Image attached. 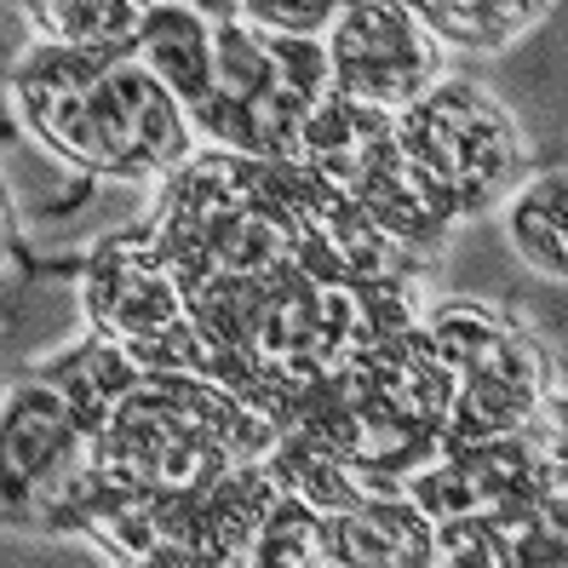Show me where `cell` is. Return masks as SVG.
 Wrapping results in <instances>:
<instances>
[{
  "label": "cell",
  "mask_w": 568,
  "mask_h": 568,
  "mask_svg": "<svg viewBox=\"0 0 568 568\" xmlns=\"http://www.w3.org/2000/svg\"><path fill=\"white\" fill-rule=\"evenodd\" d=\"M98 339V333H92ZM276 448V425L230 385L144 367L98 339V414L75 488L58 499L47 534H87L132 506H173L202 494L230 465L264 459Z\"/></svg>",
  "instance_id": "6da1fadb"
},
{
  "label": "cell",
  "mask_w": 568,
  "mask_h": 568,
  "mask_svg": "<svg viewBox=\"0 0 568 568\" xmlns=\"http://www.w3.org/2000/svg\"><path fill=\"white\" fill-rule=\"evenodd\" d=\"M12 110L29 139L87 179L161 184L195 155L184 104L139 52H81L36 36L12 70Z\"/></svg>",
  "instance_id": "7a4b0ae2"
},
{
  "label": "cell",
  "mask_w": 568,
  "mask_h": 568,
  "mask_svg": "<svg viewBox=\"0 0 568 568\" xmlns=\"http://www.w3.org/2000/svg\"><path fill=\"white\" fill-rule=\"evenodd\" d=\"M98 414V339L36 362L0 396V523L47 534L58 499L75 488Z\"/></svg>",
  "instance_id": "3957f363"
},
{
  "label": "cell",
  "mask_w": 568,
  "mask_h": 568,
  "mask_svg": "<svg viewBox=\"0 0 568 568\" xmlns=\"http://www.w3.org/2000/svg\"><path fill=\"white\" fill-rule=\"evenodd\" d=\"M322 92V36H282L247 18H213V92L195 115V139L253 161H293Z\"/></svg>",
  "instance_id": "277c9868"
},
{
  "label": "cell",
  "mask_w": 568,
  "mask_h": 568,
  "mask_svg": "<svg viewBox=\"0 0 568 568\" xmlns=\"http://www.w3.org/2000/svg\"><path fill=\"white\" fill-rule=\"evenodd\" d=\"M311 173H322L345 202L390 236L396 247H408L414 258H437L454 236V219L437 207V195L425 190L419 166L408 161L403 139H396V110H374V104H356V98L339 92H322L316 110L298 132V155Z\"/></svg>",
  "instance_id": "5b68a950"
},
{
  "label": "cell",
  "mask_w": 568,
  "mask_h": 568,
  "mask_svg": "<svg viewBox=\"0 0 568 568\" xmlns=\"http://www.w3.org/2000/svg\"><path fill=\"white\" fill-rule=\"evenodd\" d=\"M396 139L454 224L499 207L528 173L517 115L477 81H430L396 110Z\"/></svg>",
  "instance_id": "8992f818"
},
{
  "label": "cell",
  "mask_w": 568,
  "mask_h": 568,
  "mask_svg": "<svg viewBox=\"0 0 568 568\" xmlns=\"http://www.w3.org/2000/svg\"><path fill=\"white\" fill-rule=\"evenodd\" d=\"M419 322L430 333V345L443 351V362L454 367L448 448L517 430L562 396L551 356L511 316L477 305V298H443V305L419 311Z\"/></svg>",
  "instance_id": "52a82bcc"
},
{
  "label": "cell",
  "mask_w": 568,
  "mask_h": 568,
  "mask_svg": "<svg viewBox=\"0 0 568 568\" xmlns=\"http://www.w3.org/2000/svg\"><path fill=\"white\" fill-rule=\"evenodd\" d=\"M276 459H242L202 494L173 499V506H132L110 523H98L87 540L104 546L115 562H144V568H247L253 534L264 511L282 494Z\"/></svg>",
  "instance_id": "ba28073f"
},
{
  "label": "cell",
  "mask_w": 568,
  "mask_h": 568,
  "mask_svg": "<svg viewBox=\"0 0 568 568\" xmlns=\"http://www.w3.org/2000/svg\"><path fill=\"white\" fill-rule=\"evenodd\" d=\"M403 494L430 523L488 506H562V396L517 430L443 448L403 483Z\"/></svg>",
  "instance_id": "9c48e42d"
},
{
  "label": "cell",
  "mask_w": 568,
  "mask_h": 568,
  "mask_svg": "<svg viewBox=\"0 0 568 568\" xmlns=\"http://www.w3.org/2000/svg\"><path fill=\"white\" fill-rule=\"evenodd\" d=\"M81 316L87 333L110 339L121 356L144 367H184L195 374V333L184 316V298L161 258L144 247L139 230H115L92 247L81 276Z\"/></svg>",
  "instance_id": "30bf717a"
},
{
  "label": "cell",
  "mask_w": 568,
  "mask_h": 568,
  "mask_svg": "<svg viewBox=\"0 0 568 568\" xmlns=\"http://www.w3.org/2000/svg\"><path fill=\"white\" fill-rule=\"evenodd\" d=\"M322 58L327 87L374 110H403L430 81H443V47L403 0H351L322 29Z\"/></svg>",
  "instance_id": "8fae6325"
},
{
  "label": "cell",
  "mask_w": 568,
  "mask_h": 568,
  "mask_svg": "<svg viewBox=\"0 0 568 568\" xmlns=\"http://www.w3.org/2000/svg\"><path fill=\"white\" fill-rule=\"evenodd\" d=\"M362 403H374L385 419L419 430L425 443L448 448V419H454V367L430 345L425 322H403L396 333L367 345L345 374H339Z\"/></svg>",
  "instance_id": "7c38bea8"
},
{
  "label": "cell",
  "mask_w": 568,
  "mask_h": 568,
  "mask_svg": "<svg viewBox=\"0 0 568 568\" xmlns=\"http://www.w3.org/2000/svg\"><path fill=\"white\" fill-rule=\"evenodd\" d=\"M430 546L443 568H562L568 523L562 506H488L430 523Z\"/></svg>",
  "instance_id": "4fadbf2b"
},
{
  "label": "cell",
  "mask_w": 568,
  "mask_h": 568,
  "mask_svg": "<svg viewBox=\"0 0 568 568\" xmlns=\"http://www.w3.org/2000/svg\"><path fill=\"white\" fill-rule=\"evenodd\" d=\"M327 517L333 568H437L430 517L408 494H362L345 511Z\"/></svg>",
  "instance_id": "5bb4252c"
},
{
  "label": "cell",
  "mask_w": 568,
  "mask_h": 568,
  "mask_svg": "<svg viewBox=\"0 0 568 568\" xmlns=\"http://www.w3.org/2000/svg\"><path fill=\"white\" fill-rule=\"evenodd\" d=\"M132 52L150 63L155 81L179 98L195 126V115L207 110V92H213V18L195 12L190 0H144Z\"/></svg>",
  "instance_id": "9a60e30c"
},
{
  "label": "cell",
  "mask_w": 568,
  "mask_h": 568,
  "mask_svg": "<svg viewBox=\"0 0 568 568\" xmlns=\"http://www.w3.org/2000/svg\"><path fill=\"white\" fill-rule=\"evenodd\" d=\"M443 52H506L557 0H403Z\"/></svg>",
  "instance_id": "2e32d148"
},
{
  "label": "cell",
  "mask_w": 568,
  "mask_h": 568,
  "mask_svg": "<svg viewBox=\"0 0 568 568\" xmlns=\"http://www.w3.org/2000/svg\"><path fill=\"white\" fill-rule=\"evenodd\" d=\"M506 242L528 264L534 276L562 282L568 276V179L557 173H534L511 190L506 207Z\"/></svg>",
  "instance_id": "e0dca14e"
},
{
  "label": "cell",
  "mask_w": 568,
  "mask_h": 568,
  "mask_svg": "<svg viewBox=\"0 0 568 568\" xmlns=\"http://www.w3.org/2000/svg\"><path fill=\"white\" fill-rule=\"evenodd\" d=\"M41 41L81 52H132L144 0H23Z\"/></svg>",
  "instance_id": "ac0fdd59"
},
{
  "label": "cell",
  "mask_w": 568,
  "mask_h": 568,
  "mask_svg": "<svg viewBox=\"0 0 568 568\" xmlns=\"http://www.w3.org/2000/svg\"><path fill=\"white\" fill-rule=\"evenodd\" d=\"M247 568H333V546H327V517L311 506L305 494L282 488L276 506L264 511Z\"/></svg>",
  "instance_id": "d6986e66"
},
{
  "label": "cell",
  "mask_w": 568,
  "mask_h": 568,
  "mask_svg": "<svg viewBox=\"0 0 568 568\" xmlns=\"http://www.w3.org/2000/svg\"><path fill=\"white\" fill-rule=\"evenodd\" d=\"M351 7V0H236V18L258 29H282V36H322Z\"/></svg>",
  "instance_id": "ffe728a7"
},
{
  "label": "cell",
  "mask_w": 568,
  "mask_h": 568,
  "mask_svg": "<svg viewBox=\"0 0 568 568\" xmlns=\"http://www.w3.org/2000/svg\"><path fill=\"white\" fill-rule=\"evenodd\" d=\"M12 247H18V213H12V195H7V184H0V264L12 258Z\"/></svg>",
  "instance_id": "44dd1931"
},
{
  "label": "cell",
  "mask_w": 568,
  "mask_h": 568,
  "mask_svg": "<svg viewBox=\"0 0 568 568\" xmlns=\"http://www.w3.org/2000/svg\"><path fill=\"white\" fill-rule=\"evenodd\" d=\"M195 12H207V18H236V0H190Z\"/></svg>",
  "instance_id": "7402d4cb"
}]
</instances>
